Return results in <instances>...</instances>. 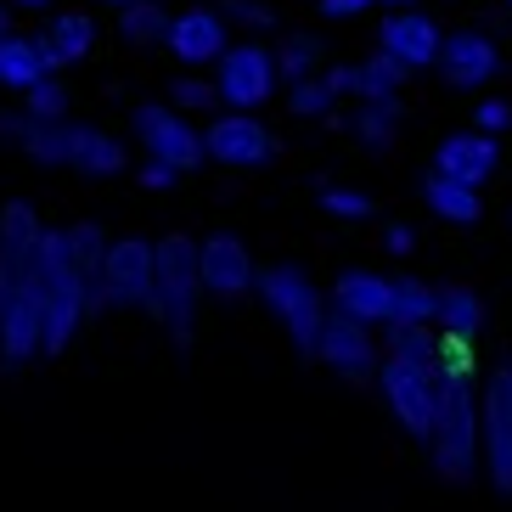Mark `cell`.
<instances>
[{
  "label": "cell",
  "instance_id": "obj_1",
  "mask_svg": "<svg viewBox=\"0 0 512 512\" xmlns=\"http://www.w3.org/2000/svg\"><path fill=\"white\" fill-rule=\"evenodd\" d=\"M152 259H158V282H152V293L141 299V310H147L158 327H169V338L186 349L192 344L197 299L209 293V287H203V242H192L186 231H169V237L152 242Z\"/></svg>",
  "mask_w": 512,
  "mask_h": 512
},
{
  "label": "cell",
  "instance_id": "obj_2",
  "mask_svg": "<svg viewBox=\"0 0 512 512\" xmlns=\"http://www.w3.org/2000/svg\"><path fill=\"white\" fill-rule=\"evenodd\" d=\"M254 287H259V299L271 304V316L287 327L293 349H299L304 361H316L321 321H327V304H321L316 282H310L299 265H282V259H271V265H259V271H254Z\"/></svg>",
  "mask_w": 512,
  "mask_h": 512
},
{
  "label": "cell",
  "instance_id": "obj_3",
  "mask_svg": "<svg viewBox=\"0 0 512 512\" xmlns=\"http://www.w3.org/2000/svg\"><path fill=\"white\" fill-rule=\"evenodd\" d=\"M377 383H383V394H389L394 417H400V428L417 439L434 434L439 422V406H445V389L434 383V372L417 361H406V355H389V361L377 366Z\"/></svg>",
  "mask_w": 512,
  "mask_h": 512
},
{
  "label": "cell",
  "instance_id": "obj_4",
  "mask_svg": "<svg viewBox=\"0 0 512 512\" xmlns=\"http://www.w3.org/2000/svg\"><path fill=\"white\" fill-rule=\"evenodd\" d=\"M479 428H484V417L473 411V400H462V394L445 389L439 422H434V434H428L434 467H439L445 484H473V473H479Z\"/></svg>",
  "mask_w": 512,
  "mask_h": 512
},
{
  "label": "cell",
  "instance_id": "obj_5",
  "mask_svg": "<svg viewBox=\"0 0 512 512\" xmlns=\"http://www.w3.org/2000/svg\"><path fill=\"white\" fill-rule=\"evenodd\" d=\"M152 282H158V259H152V242L147 237L107 242L102 276H96L102 304H113V310H141V299L152 293Z\"/></svg>",
  "mask_w": 512,
  "mask_h": 512
},
{
  "label": "cell",
  "instance_id": "obj_6",
  "mask_svg": "<svg viewBox=\"0 0 512 512\" xmlns=\"http://www.w3.org/2000/svg\"><path fill=\"white\" fill-rule=\"evenodd\" d=\"M136 136H141V147H147V158L169 164L175 175H192V169L209 158V147L197 141V130L175 119V107H164V102H141L136 107Z\"/></svg>",
  "mask_w": 512,
  "mask_h": 512
},
{
  "label": "cell",
  "instance_id": "obj_7",
  "mask_svg": "<svg viewBox=\"0 0 512 512\" xmlns=\"http://www.w3.org/2000/svg\"><path fill=\"white\" fill-rule=\"evenodd\" d=\"M40 349H46V293L17 276V293L6 299V310H0V361L17 372V366H29Z\"/></svg>",
  "mask_w": 512,
  "mask_h": 512
},
{
  "label": "cell",
  "instance_id": "obj_8",
  "mask_svg": "<svg viewBox=\"0 0 512 512\" xmlns=\"http://www.w3.org/2000/svg\"><path fill=\"white\" fill-rule=\"evenodd\" d=\"M220 102H231V113H254L265 96H271V51L259 40H242V46L220 51V79H214Z\"/></svg>",
  "mask_w": 512,
  "mask_h": 512
},
{
  "label": "cell",
  "instance_id": "obj_9",
  "mask_svg": "<svg viewBox=\"0 0 512 512\" xmlns=\"http://www.w3.org/2000/svg\"><path fill=\"white\" fill-rule=\"evenodd\" d=\"M316 361H327L332 372H344L349 383H366L377 372V344H372V332H366V321H355L349 310H327Z\"/></svg>",
  "mask_w": 512,
  "mask_h": 512
},
{
  "label": "cell",
  "instance_id": "obj_10",
  "mask_svg": "<svg viewBox=\"0 0 512 512\" xmlns=\"http://www.w3.org/2000/svg\"><path fill=\"white\" fill-rule=\"evenodd\" d=\"M203 147H209L214 164H226V169H254V164H265V158L276 152V136L254 119V113H226V119H214V124H209Z\"/></svg>",
  "mask_w": 512,
  "mask_h": 512
},
{
  "label": "cell",
  "instance_id": "obj_11",
  "mask_svg": "<svg viewBox=\"0 0 512 512\" xmlns=\"http://www.w3.org/2000/svg\"><path fill=\"white\" fill-rule=\"evenodd\" d=\"M484 462H490L496 490L512 496V366H501L484 394Z\"/></svg>",
  "mask_w": 512,
  "mask_h": 512
},
{
  "label": "cell",
  "instance_id": "obj_12",
  "mask_svg": "<svg viewBox=\"0 0 512 512\" xmlns=\"http://www.w3.org/2000/svg\"><path fill=\"white\" fill-rule=\"evenodd\" d=\"M439 74H445V85H456V91H473V85H484V79H496L501 57L496 46L484 40V34L473 29H456L439 40V62H434Z\"/></svg>",
  "mask_w": 512,
  "mask_h": 512
},
{
  "label": "cell",
  "instance_id": "obj_13",
  "mask_svg": "<svg viewBox=\"0 0 512 512\" xmlns=\"http://www.w3.org/2000/svg\"><path fill=\"white\" fill-rule=\"evenodd\" d=\"M254 254L242 248V237H231V231H214L209 242H203V287H209L214 299H242L248 287H254Z\"/></svg>",
  "mask_w": 512,
  "mask_h": 512
},
{
  "label": "cell",
  "instance_id": "obj_14",
  "mask_svg": "<svg viewBox=\"0 0 512 512\" xmlns=\"http://www.w3.org/2000/svg\"><path fill=\"white\" fill-rule=\"evenodd\" d=\"M0 136H12L17 147L29 152L34 164L68 169V136L74 124L68 119H34V113H0Z\"/></svg>",
  "mask_w": 512,
  "mask_h": 512
},
{
  "label": "cell",
  "instance_id": "obj_15",
  "mask_svg": "<svg viewBox=\"0 0 512 512\" xmlns=\"http://www.w3.org/2000/svg\"><path fill=\"white\" fill-rule=\"evenodd\" d=\"M164 46H169V57H181L186 68L220 62V51H226V23H220L214 12H203V6H192V12H175Z\"/></svg>",
  "mask_w": 512,
  "mask_h": 512
},
{
  "label": "cell",
  "instance_id": "obj_16",
  "mask_svg": "<svg viewBox=\"0 0 512 512\" xmlns=\"http://www.w3.org/2000/svg\"><path fill=\"white\" fill-rule=\"evenodd\" d=\"M439 23L422 12H394L389 23H383V34H377V46L389 51L394 62H406V68H428V62H439Z\"/></svg>",
  "mask_w": 512,
  "mask_h": 512
},
{
  "label": "cell",
  "instance_id": "obj_17",
  "mask_svg": "<svg viewBox=\"0 0 512 512\" xmlns=\"http://www.w3.org/2000/svg\"><path fill=\"white\" fill-rule=\"evenodd\" d=\"M496 136L490 130H467V136H451V141H439L434 152V169L439 175H456V181L467 186H484L490 175H496Z\"/></svg>",
  "mask_w": 512,
  "mask_h": 512
},
{
  "label": "cell",
  "instance_id": "obj_18",
  "mask_svg": "<svg viewBox=\"0 0 512 512\" xmlns=\"http://www.w3.org/2000/svg\"><path fill=\"white\" fill-rule=\"evenodd\" d=\"M332 299H338V310H349L355 321H383L389 327L394 321V282L377 271H344L338 282H332Z\"/></svg>",
  "mask_w": 512,
  "mask_h": 512
},
{
  "label": "cell",
  "instance_id": "obj_19",
  "mask_svg": "<svg viewBox=\"0 0 512 512\" xmlns=\"http://www.w3.org/2000/svg\"><path fill=\"white\" fill-rule=\"evenodd\" d=\"M40 57H46V68L51 74H62V68H74V62H85L91 57V46H96V23L85 12H62L57 23H51L40 40Z\"/></svg>",
  "mask_w": 512,
  "mask_h": 512
},
{
  "label": "cell",
  "instance_id": "obj_20",
  "mask_svg": "<svg viewBox=\"0 0 512 512\" xmlns=\"http://www.w3.org/2000/svg\"><path fill=\"white\" fill-rule=\"evenodd\" d=\"M124 164H130V147H119L107 130H79L74 124V136H68V169H79V175H119Z\"/></svg>",
  "mask_w": 512,
  "mask_h": 512
},
{
  "label": "cell",
  "instance_id": "obj_21",
  "mask_svg": "<svg viewBox=\"0 0 512 512\" xmlns=\"http://www.w3.org/2000/svg\"><path fill=\"white\" fill-rule=\"evenodd\" d=\"M422 203H428V209L439 214V220H451V226H473V220H479V186H467V181H456V175H428V181H422Z\"/></svg>",
  "mask_w": 512,
  "mask_h": 512
},
{
  "label": "cell",
  "instance_id": "obj_22",
  "mask_svg": "<svg viewBox=\"0 0 512 512\" xmlns=\"http://www.w3.org/2000/svg\"><path fill=\"white\" fill-rule=\"evenodd\" d=\"M51 68L46 57H40V46L34 40H0V91H29V85H40Z\"/></svg>",
  "mask_w": 512,
  "mask_h": 512
},
{
  "label": "cell",
  "instance_id": "obj_23",
  "mask_svg": "<svg viewBox=\"0 0 512 512\" xmlns=\"http://www.w3.org/2000/svg\"><path fill=\"white\" fill-rule=\"evenodd\" d=\"M406 62H394L389 51L383 57H372V62H361L355 74H349V91L361 96V102H394L400 96V85H406Z\"/></svg>",
  "mask_w": 512,
  "mask_h": 512
},
{
  "label": "cell",
  "instance_id": "obj_24",
  "mask_svg": "<svg viewBox=\"0 0 512 512\" xmlns=\"http://www.w3.org/2000/svg\"><path fill=\"white\" fill-rule=\"evenodd\" d=\"M40 214H34V203H0V248H6V254L17 259V265H23V259L34 254V242H40Z\"/></svg>",
  "mask_w": 512,
  "mask_h": 512
},
{
  "label": "cell",
  "instance_id": "obj_25",
  "mask_svg": "<svg viewBox=\"0 0 512 512\" xmlns=\"http://www.w3.org/2000/svg\"><path fill=\"white\" fill-rule=\"evenodd\" d=\"M169 23L175 17L158 0H130V6H119V34L130 46H158V40H169Z\"/></svg>",
  "mask_w": 512,
  "mask_h": 512
},
{
  "label": "cell",
  "instance_id": "obj_26",
  "mask_svg": "<svg viewBox=\"0 0 512 512\" xmlns=\"http://www.w3.org/2000/svg\"><path fill=\"white\" fill-rule=\"evenodd\" d=\"M276 62H282L287 79H304V74H316L321 62H327V46H321V34H310V29H287Z\"/></svg>",
  "mask_w": 512,
  "mask_h": 512
},
{
  "label": "cell",
  "instance_id": "obj_27",
  "mask_svg": "<svg viewBox=\"0 0 512 512\" xmlns=\"http://www.w3.org/2000/svg\"><path fill=\"white\" fill-rule=\"evenodd\" d=\"M439 304H445V293H434V287H422V282H394V321H411V327H434V321H439Z\"/></svg>",
  "mask_w": 512,
  "mask_h": 512
},
{
  "label": "cell",
  "instance_id": "obj_28",
  "mask_svg": "<svg viewBox=\"0 0 512 512\" xmlns=\"http://www.w3.org/2000/svg\"><path fill=\"white\" fill-rule=\"evenodd\" d=\"M68 248H74L79 276L96 282V276H102V259H107V231L96 226V220H79V226H68Z\"/></svg>",
  "mask_w": 512,
  "mask_h": 512
},
{
  "label": "cell",
  "instance_id": "obj_29",
  "mask_svg": "<svg viewBox=\"0 0 512 512\" xmlns=\"http://www.w3.org/2000/svg\"><path fill=\"white\" fill-rule=\"evenodd\" d=\"M479 321H484L479 293H467V287H451V293H445V304H439V327L456 332V338H479Z\"/></svg>",
  "mask_w": 512,
  "mask_h": 512
},
{
  "label": "cell",
  "instance_id": "obj_30",
  "mask_svg": "<svg viewBox=\"0 0 512 512\" xmlns=\"http://www.w3.org/2000/svg\"><path fill=\"white\" fill-rule=\"evenodd\" d=\"M68 107H74V91L57 74H46L40 85L23 91V113H34V119H68Z\"/></svg>",
  "mask_w": 512,
  "mask_h": 512
},
{
  "label": "cell",
  "instance_id": "obj_31",
  "mask_svg": "<svg viewBox=\"0 0 512 512\" xmlns=\"http://www.w3.org/2000/svg\"><path fill=\"white\" fill-rule=\"evenodd\" d=\"M332 107V85H327V74H304V79H293V91H287V113L293 119H321Z\"/></svg>",
  "mask_w": 512,
  "mask_h": 512
},
{
  "label": "cell",
  "instance_id": "obj_32",
  "mask_svg": "<svg viewBox=\"0 0 512 512\" xmlns=\"http://www.w3.org/2000/svg\"><path fill=\"white\" fill-rule=\"evenodd\" d=\"M321 209L338 214V220H366V214H377V197L349 192V186H332V192H321Z\"/></svg>",
  "mask_w": 512,
  "mask_h": 512
},
{
  "label": "cell",
  "instance_id": "obj_33",
  "mask_svg": "<svg viewBox=\"0 0 512 512\" xmlns=\"http://www.w3.org/2000/svg\"><path fill=\"white\" fill-rule=\"evenodd\" d=\"M394 119H400V102H366L361 119H355V130H361L366 141H377V147H383V141L394 136Z\"/></svg>",
  "mask_w": 512,
  "mask_h": 512
},
{
  "label": "cell",
  "instance_id": "obj_34",
  "mask_svg": "<svg viewBox=\"0 0 512 512\" xmlns=\"http://www.w3.org/2000/svg\"><path fill=\"white\" fill-rule=\"evenodd\" d=\"M169 102L175 107H209V102H220V91L203 85V79H175V85H169Z\"/></svg>",
  "mask_w": 512,
  "mask_h": 512
},
{
  "label": "cell",
  "instance_id": "obj_35",
  "mask_svg": "<svg viewBox=\"0 0 512 512\" xmlns=\"http://www.w3.org/2000/svg\"><path fill=\"white\" fill-rule=\"evenodd\" d=\"M136 181H141V192H164V186L175 181V169H169V164H158V158H147Z\"/></svg>",
  "mask_w": 512,
  "mask_h": 512
},
{
  "label": "cell",
  "instance_id": "obj_36",
  "mask_svg": "<svg viewBox=\"0 0 512 512\" xmlns=\"http://www.w3.org/2000/svg\"><path fill=\"white\" fill-rule=\"evenodd\" d=\"M512 124V102H479V130H507Z\"/></svg>",
  "mask_w": 512,
  "mask_h": 512
},
{
  "label": "cell",
  "instance_id": "obj_37",
  "mask_svg": "<svg viewBox=\"0 0 512 512\" xmlns=\"http://www.w3.org/2000/svg\"><path fill=\"white\" fill-rule=\"evenodd\" d=\"M383 242H389V254H400V259H406L411 248H417V237H411V226H400V220H394V226L383 231Z\"/></svg>",
  "mask_w": 512,
  "mask_h": 512
},
{
  "label": "cell",
  "instance_id": "obj_38",
  "mask_svg": "<svg viewBox=\"0 0 512 512\" xmlns=\"http://www.w3.org/2000/svg\"><path fill=\"white\" fill-rule=\"evenodd\" d=\"M372 0H316V12L321 17H355V12H366Z\"/></svg>",
  "mask_w": 512,
  "mask_h": 512
},
{
  "label": "cell",
  "instance_id": "obj_39",
  "mask_svg": "<svg viewBox=\"0 0 512 512\" xmlns=\"http://www.w3.org/2000/svg\"><path fill=\"white\" fill-rule=\"evenodd\" d=\"M237 6H242V17H248L254 29H276V12H271V6H259V0H237Z\"/></svg>",
  "mask_w": 512,
  "mask_h": 512
},
{
  "label": "cell",
  "instance_id": "obj_40",
  "mask_svg": "<svg viewBox=\"0 0 512 512\" xmlns=\"http://www.w3.org/2000/svg\"><path fill=\"white\" fill-rule=\"evenodd\" d=\"M12 6H17V12H46L51 0H12Z\"/></svg>",
  "mask_w": 512,
  "mask_h": 512
},
{
  "label": "cell",
  "instance_id": "obj_41",
  "mask_svg": "<svg viewBox=\"0 0 512 512\" xmlns=\"http://www.w3.org/2000/svg\"><path fill=\"white\" fill-rule=\"evenodd\" d=\"M6 34H12V17H6V6H0V40H6Z\"/></svg>",
  "mask_w": 512,
  "mask_h": 512
},
{
  "label": "cell",
  "instance_id": "obj_42",
  "mask_svg": "<svg viewBox=\"0 0 512 512\" xmlns=\"http://www.w3.org/2000/svg\"><path fill=\"white\" fill-rule=\"evenodd\" d=\"M102 6H130V0H102Z\"/></svg>",
  "mask_w": 512,
  "mask_h": 512
},
{
  "label": "cell",
  "instance_id": "obj_43",
  "mask_svg": "<svg viewBox=\"0 0 512 512\" xmlns=\"http://www.w3.org/2000/svg\"><path fill=\"white\" fill-rule=\"evenodd\" d=\"M389 6H411V0H389Z\"/></svg>",
  "mask_w": 512,
  "mask_h": 512
}]
</instances>
